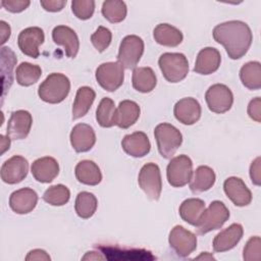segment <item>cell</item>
I'll return each instance as SVG.
<instances>
[{
  "label": "cell",
  "instance_id": "cell-40",
  "mask_svg": "<svg viewBox=\"0 0 261 261\" xmlns=\"http://www.w3.org/2000/svg\"><path fill=\"white\" fill-rule=\"evenodd\" d=\"M243 258L246 261H259L261 259V240L259 237H252L247 242Z\"/></svg>",
  "mask_w": 261,
  "mask_h": 261
},
{
  "label": "cell",
  "instance_id": "cell-25",
  "mask_svg": "<svg viewBox=\"0 0 261 261\" xmlns=\"http://www.w3.org/2000/svg\"><path fill=\"white\" fill-rule=\"evenodd\" d=\"M74 173L76 179L87 186H97L102 180L101 170L92 160L80 161L74 168Z\"/></svg>",
  "mask_w": 261,
  "mask_h": 261
},
{
  "label": "cell",
  "instance_id": "cell-22",
  "mask_svg": "<svg viewBox=\"0 0 261 261\" xmlns=\"http://www.w3.org/2000/svg\"><path fill=\"white\" fill-rule=\"evenodd\" d=\"M121 147L127 155L140 158L144 157L150 152L151 144L145 133L135 132L123 137Z\"/></svg>",
  "mask_w": 261,
  "mask_h": 261
},
{
  "label": "cell",
  "instance_id": "cell-32",
  "mask_svg": "<svg viewBox=\"0 0 261 261\" xmlns=\"http://www.w3.org/2000/svg\"><path fill=\"white\" fill-rule=\"evenodd\" d=\"M242 84L249 90H259L261 88V64L258 61L245 63L240 70Z\"/></svg>",
  "mask_w": 261,
  "mask_h": 261
},
{
  "label": "cell",
  "instance_id": "cell-36",
  "mask_svg": "<svg viewBox=\"0 0 261 261\" xmlns=\"http://www.w3.org/2000/svg\"><path fill=\"white\" fill-rule=\"evenodd\" d=\"M101 12L109 22L117 23L125 18L127 9L123 1L108 0L103 2Z\"/></svg>",
  "mask_w": 261,
  "mask_h": 261
},
{
  "label": "cell",
  "instance_id": "cell-23",
  "mask_svg": "<svg viewBox=\"0 0 261 261\" xmlns=\"http://www.w3.org/2000/svg\"><path fill=\"white\" fill-rule=\"evenodd\" d=\"M221 56L219 51L213 47H206L198 53L193 70L199 74H211L219 68Z\"/></svg>",
  "mask_w": 261,
  "mask_h": 261
},
{
  "label": "cell",
  "instance_id": "cell-21",
  "mask_svg": "<svg viewBox=\"0 0 261 261\" xmlns=\"http://www.w3.org/2000/svg\"><path fill=\"white\" fill-rule=\"evenodd\" d=\"M244 233L240 223H232L228 227L218 232L213 240V250L215 252H225L234 248L241 241Z\"/></svg>",
  "mask_w": 261,
  "mask_h": 261
},
{
  "label": "cell",
  "instance_id": "cell-31",
  "mask_svg": "<svg viewBox=\"0 0 261 261\" xmlns=\"http://www.w3.org/2000/svg\"><path fill=\"white\" fill-rule=\"evenodd\" d=\"M16 63L14 52L8 47L1 48V72H2V98L10 88L13 81V68Z\"/></svg>",
  "mask_w": 261,
  "mask_h": 261
},
{
  "label": "cell",
  "instance_id": "cell-35",
  "mask_svg": "<svg viewBox=\"0 0 261 261\" xmlns=\"http://www.w3.org/2000/svg\"><path fill=\"white\" fill-rule=\"evenodd\" d=\"M116 108L112 99L103 98L96 110V119L102 127H111L115 125Z\"/></svg>",
  "mask_w": 261,
  "mask_h": 261
},
{
  "label": "cell",
  "instance_id": "cell-6",
  "mask_svg": "<svg viewBox=\"0 0 261 261\" xmlns=\"http://www.w3.org/2000/svg\"><path fill=\"white\" fill-rule=\"evenodd\" d=\"M144 53V41L136 35L124 37L120 43L117 60L123 68H136Z\"/></svg>",
  "mask_w": 261,
  "mask_h": 261
},
{
  "label": "cell",
  "instance_id": "cell-43",
  "mask_svg": "<svg viewBox=\"0 0 261 261\" xmlns=\"http://www.w3.org/2000/svg\"><path fill=\"white\" fill-rule=\"evenodd\" d=\"M41 6L50 12H57L63 9L66 4V0H41Z\"/></svg>",
  "mask_w": 261,
  "mask_h": 261
},
{
  "label": "cell",
  "instance_id": "cell-33",
  "mask_svg": "<svg viewBox=\"0 0 261 261\" xmlns=\"http://www.w3.org/2000/svg\"><path fill=\"white\" fill-rule=\"evenodd\" d=\"M98 201L94 194L90 192H81L77 194L74 203L76 214L83 218L88 219L94 215L97 210Z\"/></svg>",
  "mask_w": 261,
  "mask_h": 261
},
{
  "label": "cell",
  "instance_id": "cell-7",
  "mask_svg": "<svg viewBox=\"0 0 261 261\" xmlns=\"http://www.w3.org/2000/svg\"><path fill=\"white\" fill-rule=\"evenodd\" d=\"M193 174V162L187 155L171 158L166 168V176L170 186L181 188L190 182Z\"/></svg>",
  "mask_w": 261,
  "mask_h": 261
},
{
  "label": "cell",
  "instance_id": "cell-14",
  "mask_svg": "<svg viewBox=\"0 0 261 261\" xmlns=\"http://www.w3.org/2000/svg\"><path fill=\"white\" fill-rule=\"evenodd\" d=\"M32 123L33 117L29 111H13L7 122L6 135L11 140H22L28 137L32 127Z\"/></svg>",
  "mask_w": 261,
  "mask_h": 261
},
{
  "label": "cell",
  "instance_id": "cell-38",
  "mask_svg": "<svg viewBox=\"0 0 261 261\" xmlns=\"http://www.w3.org/2000/svg\"><path fill=\"white\" fill-rule=\"evenodd\" d=\"M71 10L77 18L82 20L89 19L94 14L95 1L94 0H73L71 1Z\"/></svg>",
  "mask_w": 261,
  "mask_h": 261
},
{
  "label": "cell",
  "instance_id": "cell-12",
  "mask_svg": "<svg viewBox=\"0 0 261 261\" xmlns=\"http://www.w3.org/2000/svg\"><path fill=\"white\" fill-rule=\"evenodd\" d=\"M45 35L41 28L30 27L22 30L17 38V44L20 51L32 58H38L40 55L39 47L44 43Z\"/></svg>",
  "mask_w": 261,
  "mask_h": 261
},
{
  "label": "cell",
  "instance_id": "cell-10",
  "mask_svg": "<svg viewBox=\"0 0 261 261\" xmlns=\"http://www.w3.org/2000/svg\"><path fill=\"white\" fill-rule=\"evenodd\" d=\"M205 100L210 111L224 113L228 111L233 103V95L230 89L223 84H215L209 87L205 94Z\"/></svg>",
  "mask_w": 261,
  "mask_h": 261
},
{
  "label": "cell",
  "instance_id": "cell-8",
  "mask_svg": "<svg viewBox=\"0 0 261 261\" xmlns=\"http://www.w3.org/2000/svg\"><path fill=\"white\" fill-rule=\"evenodd\" d=\"M138 182L140 188L145 192L149 199L157 201L160 198L162 190V179L160 168L157 164L153 162L145 164L140 170Z\"/></svg>",
  "mask_w": 261,
  "mask_h": 261
},
{
  "label": "cell",
  "instance_id": "cell-37",
  "mask_svg": "<svg viewBox=\"0 0 261 261\" xmlns=\"http://www.w3.org/2000/svg\"><path fill=\"white\" fill-rule=\"evenodd\" d=\"M70 198V192L64 185H55L48 188L44 195L43 200L52 206L65 205Z\"/></svg>",
  "mask_w": 261,
  "mask_h": 261
},
{
  "label": "cell",
  "instance_id": "cell-13",
  "mask_svg": "<svg viewBox=\"0 0 261 261\" xmlns=\"http://www.w3.org/2000/svg\"><path fill=\"white\" fill-rule=\"evenodd\" d=\"M28 171V160L22 156L15 155L2 164L1 179L8 185H15L22 181L27 177Z\"/></svg>",
  "mask_w": 261,
  "mask_h": 261
},
{
  "label": "cell",
  "instance_id": "cell-20",
  "mask_svg": "<svg viewBox=\"0 0 261 261\" xmlns=\"http://www.w3.org/2000/svg\"><path fill=\"white\" fill-rule=\"evenodd\" d=\"M31 172L36 180L47 184L51 182L59 173V165L55 158L45 156L38 158L32 163Z\"/></svg>",
  "mask_w": 261,
  "mask_h": 261
},
{
  "label": "cell",
  "instance_id": "cell-47",
  "mask_svg": "<svg viewBox=\"0 0 261 261\" xmlns=\"http://www.w3.org/2000/svg\"><path fill=\"white\" fill-rule=\"evenodd\" d=\"M0 138H1V141H2V151H1V153L3 154L7 149H9L10 140H11V139H10L9 137H5V136H3V135H1Z\"/></svg>",
  "mask_w": 261,
  "mask_h": 261
},
{
  "label": "cell",
  "instance_id": "cell-16",
  "mask_svg": "<svg viewBox=\"0 0 261 261\" xmlns=\"http://www.w3.org/2000/svg\"><path fill=\"white\" fill-rule=\"evenodd\" d=\"M201 105L192 97L182 98L177 101L173 108L175 118L182 124L192 125L196 123L201 117Z\"/></svg>",
  "mask_w": 261,
  "mask_h": 261
},
{
  "label": "cell",
  "instance_id": "cell-26",
  "mask_svg": "<svg viewBox=\"0 0 261 261\" xmlns=\"http://www.w3.org/2000/svg\"><path fill=\"white\" fill-rule=\"evenodd\" d=\"M216 175L214 170L206 165L196 168L190 180V189L193 193H202L210 190L215 184Z\"/></svg>",
  "mask_w": 261,
  "mask_h": 261
},
{
  "label": "cell",
  "instance_id": "cell-2",
  "mask_svg": "<svg viewBox=\"0 0 261 261\" xmlns=\"http://www.w3.org/2000/svg\"><path fill=\"white\" fill-rule=\"evenodd\" d=\"M70 91L69 79L59 72L50 73L39 86L38 95L44 102L57 104L62 102Z\"/></svg>",
  "mask_w": 261,
  "mask_h": 261
},
{
  "label": "cell",
  "instance_id": "cell-3",
  "mask_svg": "<svg viewBox=\"0 0 261 261\" xmlns=\"http://www.w3.org/2000/svg\"><path fill=\"white\" fill-rule=\"evenodd\" d=\"M154 136L160 155L165 158H171L182 143L181 133L172 124L163 122L154 129Z\"/></svg>",
  "mask_w": 261,
  "mask_h": 261
},
{
  "label": "cell",
  "instance_id": "cell-41",
  "mask_svg": "<svg viewBox=\"0 0 261 261\" xmlns=\"http://www.w3.org/2000/svg\"><path fill=\"white\" fill-rule=\"evenodd\" d=\"M31 2L29 0H2L1 5L9 12L18 13L29 7Z\"/></svg>",
  "mask_w": 261,
  "mask_h": 261
},
{
  "label": "cell",
  "instance_id": "cell-39",
  "mask_svg": "<svg viewBox=\"0 0 261 261\" xmlns=\"http://www.w3.org/2000/svg\"><path fill=\"white\" fill-rule=\"evenodd\" d=\"M111 40H112V33L110 32V30L102 25L98 27L95 33L91 36V42L98 52L105 51L109 47Z\"/></svg>",
  "mask_w": 261,
  "mask_h": 261
},
{
  "label": "cell",
  "instance_id": "cell-29",
  "mask_svg": "<svg viewBox=\"0 0 261 261\" xmlns=\"http://www.w3.org/2000/svg\"><path fill=\"white\" fill-rule=\"evenodd\" d=\"M132 83L138 92L150 93L156 87L157 79L151 67H136L133 71Z\"/></svg>",
  "mask_w": 261,
  "mask_h": 261
},
{
  "label": "cell",
  "instance_id": "cell-30",
  "mask_svg": "<svg viewBox=\"0 0 261 261\" xmlns=\"http://www.w3.org/2000/svg\"><path fill=\"white\" fill-rule=\"evenodd\" d=\"M96 98L95 91L87 86L79 88L72 105V119L85 116Z\"/></svg>",
  "mask_w": 261,
  "mask_h": 261
},
{
  "label": "cell",
  "instance_id": "cell-24",
  "mask_svg": "<svg viewBox=\"0 0 261 261\" xmlns=\"http://www.w3.org/2000/svg\"><path fill=\"white\" fill-rule=\"evenodd\" d=\"M140 106L132 100H123L119 103L115 112V125L120 128H128L140 117Z\"/></svg>",
  "mask_w": 261,
  "mask_h": 261
},
{
  "label": "cell",
  "instance_id": "cell-1",
  "mask_svg": "<svg viewBox=\"0 0 261 261\" xmlns=\"http://www.w3.org/2000/svg\"><path fill=\"white\" fill-rule=\"evenodd\" d=\"M212 35L214 40L224 47L231 59L242 58L248 52L253 41L250 27L241 20L219 23L213 29Z\"/></svg>",
  "mask_w": 261,
  "mask_h": 261
},
{
  "label": "cell",
  "instance_id": "cell-45",
  "mask_svg": "<svg viewBox=\"0 0 261 261\" xmlns=\"http://www.w3.org/2000/svg\"><path fill=\"white\" fill-rule=\"evenodd\" d=\"M27 261L30 260H44V261H50L51 258L50 256L47 254L46 251L41 250V249H35L29 252V254L25 257Z\"/></svg>",
  "mask_w": 261,
  "mask_h": 261
},
{
  "label": "cell",
  "instance_id": "cell-17",
  "mask_svg": "<svg viewBox=\"0 0 261 261\" xmlns=\"http://www.w3.org/2000/svg\"><path fill=\"white\" fill-rule=\"evenodd\" d=\"M96 143V135L93 127L87 123L75 124L70 132V144L75 152L90 151Z\"/></svg>",
  "mask_w": 261,
  "mask_h": 261
},
{
  "label": "cell",
  "instance_id": "cell-4",
  "mask_svg": "<svg viewBox=\"0 0 261 261\" xmlns=\"http://www.w3.org/2000/svg\"><path fill=\"white\" fill-rule=\"evenodd\" d=\"M158 64L164 79L169 83L182 81L189 72V62L182 53H163Z\"/></svg>",
  "mask_w": 261,
  "mask_h": 261
},
{
  "label": "cell",
  "instance_id": "cell-27",
  "mask_svg": "<svg viewBox=\"0 0 261 261\" xmlns=\"http://www.w3.org/2000/svg\"><path fill=\"white\" fill-rule=\"evenodd\" d=\"M154 40L166 47H176L184 39L182 33L175 27L168 23H159L153 31Z\"/></svg>",
  "mask_w": 261,
  "mask_h": 261
},
{
  "label": "cell",
  "instance_id": "cell-44",
  "mask_svg": "<svg viewBox=\"0 0 261 261\" xmlns=\"http://www.w3.org/2000/svg\"><path fill=\"white\" fill-rule=\"evenodd\" d=\"M260 163L261 158L257 157L254 161H252L250 166V177L254 185L260 186L261 185V174H260Z\"/></svg>",
  "mask_w": 261,
  "mask_h": 261
},
{
  "label": "cell",
  "instance_id": "cell-5",
  "mask_svg": "<svg viewBox=\"0 0 261 261\" xmlns=\"http://www.w3.org/2000/svg\"><path fill=\"white\" fill-rule=\"evenodd\" d=\"M229 218V210L218 200L211 202L209 207L205 209L198 224L196 225L199 234H205L211 230L219 229Z\"/></svg>",
  "mask_w": 261,
  "mask_h": 261
},
{
  "label": "cell",
  "instance_id": "cell-34",
  "mask_svg": "<svg viewBox=\"0 0 261 261\" xmlns=\"http://www.w3.org/2000/svg\"><path fill=\"white\" fill-rule=\"evenodd\" d=\"M42 75V69L39 65L30 62H21L15 71L16 82L23 87L36 84Z\"/></svg>",
  "mask_w": 261,
  "mask_h": 261
},
{
  "label": "cell",
  "instance_id": "cell-19",
  "mask_svg": "<svg viewBox=\"0 0 261 261\" xmlns=\"http://www.w3.org/2000/svg\"><path fill=\"white\" fill-rule=\"evenodd\" d=\"M38 203V195L31 188L14 191L9 197V206L17 214H27L33 211Z\"/></svg>",
  "mask_w": 261,
  "mask_h": 261
},
{
  "label": "cell",
  "instance_id": "cell-11",
  "mask_svg": "<svg viewBox=\"0 0 261 261\" xmlns=\"http://www.w3.org/2000/svg\"><path fill=\"white\" fill-rule=\"evenodd\" d=\"M168 242L170 248L179 257H188L197 248V237L181 225H175L169 232Z\"/></svg>",
  "mask_w": 261,
  "mask_h": 261
},
{
  "label": "cell",
  "instance_id": "cell-28",
  "mask_svg": "<svg viewBox=\"0 0 261 261\" xmlns=\"http://www.w3.org/2000/svg\"><path fill=\"white\" fill-rule=\"evenodd\" d=\"M205 209L206 206L203 200L198 198H190L180 204L178 212L184 221L196 226Z\"/></svg>",
  "mask_w": 261,
  "mask_h": 261
},
{
  "label": "cell",
  "instance_id": "cell-9",
  "mask_svg": "<svg viewBox=\"0 0 261 261\" xmlns=\"http://www.w3.org/2000/svg\"><path fill=\"white\" fill-rule=\"evenodd\" d=\"M96 80L98 84L108 92L116 91L123 83V66L117 62H105L96 69Z\"/></svg>",
  "mask_w": 261,
  "mask_h": 261
},
{
  "label": "cell",
  "instance_id": "cell-15",
  "mask_svg": "<svg viewBox=\"0 0 261 261\" xmlns=\"http://www.w3.org/2000/svg\"><path fill=\"white\" fill-rule=\"evenodd\" d=\"M223 190L227 198L236 206L244 207L249 205L252 201L251 191L240 177H227L223 182Z\"/></svg>",
  "mask_w": 261,
  "mask_h": 261
},
{
  "label": "cell",
  "instance_id": "cell-48",
  "mask_svg": "<svg viewBox=\"0 0 261 261\" xmlns=\"http://www.w3.org/2000/svg\"><path fill=\"white\" fill-rule=\"evenodd\" d=\"M201 258H204V259H206V258H208V259H214V257H213L212 255H210L208 252H204L203 254H201L200 256L197 257V259H201Z\"/></svg>",
  "mask_w": 261,
  "mask_h": 261
},
{
  "label": "cell",
  "instance_id": "cell-46",
  "mask_svg": "<svg viewBox=\"0 0 261 261\" xmlns=\"http://www.w3.org/2000/svg\"><path fill=\"white\" fill-rule=\"evenodd\" d=\"M1 27V44H4L10 37V27L4 20L0 21Z\"/></svg>",
  "mask_w": 261,
  "mask_h": 261
},
{
  "label": "cell",
  "instance_id": "cell-18",
  "mask_svg": "<svg viewBox=\"0 0 261 261\" xmlns=\"http://www.w3.org/2000/svg\"><path fill=\"white\" fill-rule=\"evenodd\" d=\"M52 39L55 44L64 48L69 58H74L80 49V41L76 33L67 25H57L52 31Z\"/></svg>",
  "mask_w": 261,
  "mask_h": 261
},
{
  "label": "cell",
  "instance_id": "cell-42",
  "mask_svg": "<svg viewBox=\"0 0 261 261\" xmlns=\"http://www.w3.org/2000/svg\"><path fill=\"white\" fill-rule=\"evenodd\" d=\"M248 114L253 120L260 122L261 121V99L256 97L252 99L248 105Z\"/></svg>",
  "mask_w": 261,
  "mask_h": 261
}]
</instances>
